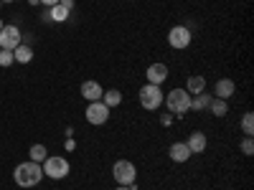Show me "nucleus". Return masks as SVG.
<instances>
[{
	"mask_svg": "<svg viewBox=\"0 0 254 190\" xmlns=\"http://www.w3.org/2000/svg\"><path fill=\"white\" fill-rule=\"evenodd\" d=\"M190 41H193V36H190V28H186V26H173L171 31H168V44H171V48H176V51L188 48Z\"/></svg>",
	"mask_w": 254,
	"mask_h": 190,
	"instance_id": "obj_6",
	"label": "nucleus"
},
{
	"mask_svg": "<svg viewBox=\"0 0 254 190\" xmlns=\"http://www.w3.org/2000/svg\"><path fill=\"white\" fill-rule=\"evenodd\" d=\"M20 38H23V33H20L15 26H3V31H0V48L15 51L20 46Z\"/></svg>",
	"mask_w": 254,
	"mask_h": 190,
	"instance_id": "obj_8",
	"label": "nucleus"
},
{
	"mask_svg": "<svg viewBox=\"0 0 254 190\" xmlns=\"http://www.w3.org/2000/svg\"><path fill=\"white\" fill-rule=\"evenodd\" d=\"M44 175L46 178H51V180H64L69 175V170H71V165H69V160L66 157H46L44 160Z\"/></svg>",
	"mask_w": 254,
	"mask_h": 190,
	"instance_id": "obj_5",
	"label": "nucleus"
},
{
	"mask_svg": "<svg viewBox=\"0 0 254 190\" xmlns=\"http://www.w3.org/2000/svg\"><path fill=\"white\" fill-rule=\"evenodd\" d=\"M13 63H15V58H13V51L0 48V66H3V69H8V66H13Z\"/></svg>",
	"mask_w": 254,
	"mask_h": 190,
	"instance_id": "obj_22",
	"label": "nucleus"
},
{
	"mask_svg": "<svg viewBox=\"0 0 254 190\" xmlns=\"http://www.w3.org/2000/svg\"><path fill=\"white\" fill-rule=\"evenodd\" d=\"M163 101H165V107L171 109V114H178V117H183L186 112H190V94L186 92V89H173V92H168L165 96H163Z\"/></svg>",
	"mask_w": 254,
	"mask_h": 190,
	"instance_id": "obj_2",
	"label": "nucleus"
},
{
	"mask_svg": "<svg viewBox=\"0 0 254 190\" xmlns=\"http://www.w3.org/2000/svg\"><path fill=\"white\" fill-rule=\"evenodd\" d=\"M112 178L117 185H132L137 183V167L132 160H117L112 165Z\"/></svg>",
	"mask_w": 254,
	"mask_h": 190,
	"instance_id": "obj_3",
	"label": "nucleus"
},
{
	"mask_svg": "<svg viewBox=\"0 0 254 190\" xmlns=\"http://www.w3.org/2000/svg\"><path fill=\"white\" fill-rule=\"evenodd\" d=\"M168 157H171L173 162H178V165L188 162V160H190L188 144H186V142H173V144H171V150H168Z\"/></svg>",
	"mask_w": 254,
	"mask_h": 190,
	"instance_id": "obj_10",
	"label": "nucleus"
},
{
	"mask_svg": "<svg viewBox=\"0 0 254 190\" xmlns=\"http://www.w3.org/2000/svg\"><path fill=\"white\" fill-rule=\"evenodd\" d=\"M28 3H31V5H38V3H41V0H28Z\"/></svg>",
	"mask_w": 254,
	"mask_h": 190,
	"instance_id": "obj_29",
	"label": "nucleus"
},
{
	"mask_svg": "<svg viewBox=\"0 0 254 190\" xmlns=\"http://www.w3.org/2000/svg\"><path fill=\"white\" fill-rule=\"evenodd\" d=\"M188 150H190V155H201L203 150H206V135L203 132H193L188 137Z\"/></svg>",
	"mask_w": 254,
	"mask_h": 190,
	"instance_id": "obj_13",
	"label": "nucleus"
},
{
	"mask_svg": "<svg viewBox=\"0 0 254 190\" xmlns=\"http://www.w3.org/2000/svg\"><path fill=\"white\" fill-rule=\"evenodd\" d=\"M28 157H31L33 162H44V160L49 157V150H46L44 144H33L31 150H28Z\"/></svg>",
	"mask_w": 254,
	"mask_h": 190,
	"instance_id": "obj_20",
	"label": "nucleus"
},
{
	"mask_svg": "<svg viewBox=\"0 0 254 190\" xmlns=\"http://www.w3.org/2000/svg\"><path fill=\"white\" fill-rule=\"evenodd\" d=\"M3 26H5V23H3V20H0V31H3Z\"/></svg>",
	"mask_w": 254,
	"mask_h": 190,
	"instance_id": "obj_31",
	"label": "nucleus"
},
{
	"mask_svg": "<svg viewBox=\"0 0 254 190\" xmlns=\"http://www.w3.org/2000/svg\"><path fill=\"white\" fill-rule=\"evenodd\" d=\"M41 3H44V5H49V8H51V5H56V3H59V0H41Z\"/></svg>",
	"mask_w": 254,
	"mask_h": 190,
	"instance_id": "obj_27",
	"label": "nucleus"
},
{
	"mask_svg": "<svg viewBox=\"0 0 254 190\" xmlns=\"http://www.w3.org/2000/svg\"><path fill=\"white\" fill-rule=\"evenodd\" d=\"M102 94H104V89L99 87L97 81H92V79H89V81H84V84H81V96L87 99V101H99V99H102Z\"/></svg>",
	"mask_w": 254,
	"mask_h": 190,
	"instance_id": "obj_12",
	"label": "nucleus"
},
{
	"mask_svg": "<svg viewBox=\"0 0 254 190\" xmlns=\"http://www.w3.org/2000/svg\"><path fill=\"white\" fill-rule=\"evenodd\" d=\"M84 117H87L89 124L99 127V124H104V122L110 119V107L102 99L99 101H89V107H87V112H84Z\"/></svg>",
	"mask_w": 254,
	"mask_h": 190,
	"instance_id": "obj_7",
	"label": "nucleus"
},
{
	"mask_svg": "<svg viewBox=\"0 0 254 190\" xmlns=\"http://www.w3.org/2000/svg\"><path fill=\"white\" fill-rule=\"evenodd\" d=\"M102 101L107 104L110 109H112V107H120V104H122V94H120L117 89H110V92L102 94Z\"/></svg>",
	"mask_w": 254,
	"mask_h": 190,
	"instance_id": "obj_19",
	"label": "nucleus"
},
{
	"mask_svg": "<svg viewBox=\"0 0 254 190\" xmlns=\"http://www.w3.org/2000/svg\"><path fill=\"white\" fill-rule=\"evenodd\" d=\"M234 92H237V84L231 79H219L216 87H214V96L216 99H226V101H229V96H234Z\"/></svg>",
	"mask_w": 254,
	"mask_h": 190,
	"instance_id": "obj_11",
	"label": "nucleus"
},
{
	"mask_svg": "<svg viewBox=\"0 0 254 190\" xmlns=\"http://www.w3.org/2000/svg\"><path fill=\"white\" fill-rule=\"evenodd\" d=\"M208 109H211V114L214 117H226L229 114V101L226 99H211V104H208Z\"/></svg>",
	"mask_w": 254,
	"mask_h": 190,
	"instance_id": "obj_15",
	"label": "nucleus"
},
{
	"mask_svg": "<svg viewBox=\"0 0 254 190\" xmlns=\"http://www.w3.org/2000/svg\"><path fill=\"white\" fill-rule=\"evenodd\" d=\"M0 3H15V0H0Z\"/></svg>",
	"mask_w": 254,
	"mask_h": 190,
	"instance_id": "obj_30",
	"label": "nucleus"
},
{
	"mask_svg": "<svg viewBox=\"0 0 254 190\" xmlns=\"http://www.w3.org/2000/svg\"><path fill=\"white\" fill-rule=\"evenodd\" d=\"M242 152L249 157V155H254V140L252 137H244V142H242Z\"/></svg>",
	"mask_w": 254,
	"mask_h": 190,
	"instance_id": "obj_23",
	"label": "nucleus"
},
{
	"mask_svg": "<svg viewBox=\"0 0 254 190\" xmlns=\"http://www.w3.org/2000/svg\"><path fill=\"white\" fill-rule=\"evenodd\" d=\"M59 3H61V5H64V8H66V10H69V13H71V10H74V8H76V3H74V0H59Z\"/></svg>",
	"mask_w": 254,
	"mask_h": 190,
	"instance_id": "obj_24",
	"label": "nucleus"
},
{
	"mask_svg": "<svg viewBox=\"0 0 254 190\" xmlns=\"http://www.w3.org/2000/svg\"><path fill=\"white\" fill-rule=\"evenodd\" d=\"M74 147H76V142H74V140H71V137H69V140H66V150H69V152H71V150H74Z\"/></svg>",
	"mask_w": 254,
	"mask_h": 190,
	"instance_id": "obj_26",
	"label": "nucleus"
},
{
	"mask_svg": "<svg viewBox=\"0 0 254 190\" xmlns=\"http://www.w3.org/2000/svg\"><path fill=\"white\" fill-rule=\"evenodd\" d=\"M186 92L190 96H196L201 92H206V79L203 76H188V84H186Z\"/></svg>",
	"mask_w": 254,
	"mask_h": 190,
	"instance_id": "obj_14",
	"label": "nucleus"
},
{
	"mask_svg": "<svg viewBox=\"0 0 254 190\" xmlns=\"http://www.w3.org/2000/svg\"><path fill=\"white\" fill-rule=\"evenodd\" d=\"M242 132H244L247 137L254 135V114H252V112H247V114L242 117Z\"/></svg>",
	"mask_w": 254,
	"mask_h": 190,
	"instance_id": "obj_21",
	"label": "nucleus"
},
{
	"mask_svg": "<svg viewBox=\"0 0 254 190\" xmlns=\"http://www.w3.org/2000/svg\"><path fill=\"white\" fill-rule=\"evenodd\" d=\"M163 89L155 87V84H145V87L137 92V99H140V107L147 109V112H155L160 104H163Z\"/></svg>",
	"mask_w": 254,
	"mask_h": 190,
	"instance_id": "obj_4",
	"label": "nucleus"
},
{
	"mask_svg": "<svg viewBox=\"0 0 254 190\" xmlns=\"http://www.w3.org/2000/svg\"><path fill=\"white\" fill-rule=\"evenodd\" d=\"M13 180H15V185H18V188H33V185H38L41 180H44V170H41V162L28 160V162L15 165V170H13Z\"/></svg>",
	"mask_w": 254,
	"mask_h": 190,
	"instance_id": "obj_1",
	"label": "nucleus"
},
{
	"mask_svg": "<svg viewBox=\"0 0 254 190\" xmlns=\"http://www.w3.org/2000/svg\"><path fill=\"white\" fill-rule=\"evenodd\" d=\"M71 13L66 10V8H64L61 3H56V5H51V10H49V18L54 20V23H64V20H66Z\"/></svg>",
	"mask_w": 254,
	"mask_h": 190,
	"instance_id": "obj_17",
	"label": "nucleus"
},
{
	"mask_svg": "<svg viewBox=\"0 0 254 190\" xmlns=\"http://www.w3.org/2000/svg\"><path fill=\"white\" fill-rule=\"evenodd\" d=\"M145 79H147V84H155V87H160V84L168 79V66H165V63H150V66H147V71H145Z\"/></svg>",
	"mask_w": 254,
	"mask_h": 190,
	"instance_id": "obj_9",
	"label": "nucleus"
},
{
	"mask_svg": "<svg viewBox=\"0 0 254 190\" xmlns=\"http://www.w3.org/2000/svg\"><path fill=\"white\" fill-rule=\"evenodd\" d=\"M0 5H3V3H0Z\"/></svg>",
	"mask_w": 254,
	"mask_h": 190,
	"instance_id": "obj_32",
	"label": "nucleus"
},
{
	"mask_svg": "<svg viewBox=\"0 0 254 190\" xmlns=\"http://www.w3.org/2000/svg\"><path fill=\"white\" fill-rule=\"evenodd\" d=\"M13 58H15L18 63H31V58H33V48H31V46H18V48L13 51Z\"/></svg>",
	"mask_w": 254,
	"mask_h": 190,
	"instance_id": "obj_18",
	"label": "nucleus"
},
{
	"mask_svg": "<svg viewBox=\"0 0 254 190\" xmlns=\"http://www.w3.org/2000/svg\"><path fill=\"white\" fill-rule=\"evenodd\" d=\"M211 99H214V96H208L206 92H201V94H196V96H190V109H196V112H201V109H208Z\"/></svg>",
	"mask_w": 254,
	"mask_h": 190,
	"instance_id": "obj_16",
	"label": "nucleus"
},
{
	"mask_svg": "<svg viewBox=\"0 0 254 190\" xmlns=\"http://www.w3.org/2000/svg\"><path fill=\"white\" fill-rule=\"evenodd\" d=\"M160 124H163V127H171V124H173V117H171V114L160 117Z\"/></svg>",
	"mask_w": 254,
	"mask_h": 190,
	"instance_id": "obj_25",
	"label": "nucleus"
},
{
	"mask_svg": "<svg viewBox=\"0 0 254 190\" xmlns=\"http://www.w3.org/2000/svg\"><path fill=\"white\" fill-rule=\"evenodd\" d=\"M115 190H130V188H127V185H117Z\"/></svg>",
	"mask_w": 254,
	"mask_h": 190,
	"instance_id": "obj_28",
	"label": "nucleus"
}]
</instances>
